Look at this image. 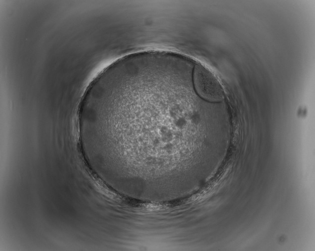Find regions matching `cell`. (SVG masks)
<instances>
[{"mask_svg": "<svg viewBox=\"0 0 315 251\" xmlns=\"http://www.w3.org/2000/svg\"><path fill=\"white\" fill-rule=\"evenodd\" d=\"M194 83L198 93L205 99L217 102L223 98L222 88L214 75L202 65H197L194 72Z\"/></svg>", "mask_w": 315, "mask_h": 251, "instance_id": "6da1fadb", "label": "cell"}]
</instances>
